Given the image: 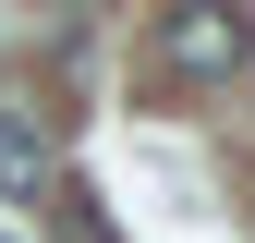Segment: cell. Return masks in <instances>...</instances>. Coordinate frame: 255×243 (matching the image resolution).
Instances as JSON below:
<instances>
[{
	"label": "cell",
	"mask_w": 255,
	"mask_h": 243,
	"mask_svg": "<svg viewBox=\"0 0 255 243\" xmlns=\"http://www.w3.org/2000/svg\"><path fill=\"white\" fill-rule=\"evenodd\" d=\"M0 195L12 207H61V146L37 122H12V110H0Z\"/></svg>",
	"instance_id": "obj_2"
},
{
	"label": "cell",
	"mask_w": 255,
	"mask_h": 243,
	"mask_svg": "<svg viewBox=\"0 0 255 243\" xmlns=\"http://www.w3.org/2000/svg\"><path fill=\"white\" fill-rule=\"evenodd\" d=\"M158 73H182V85L255 73V12H170L158 24Z\"/></svg>",
	"instance_id": "obj_1"
}]
</instances>
